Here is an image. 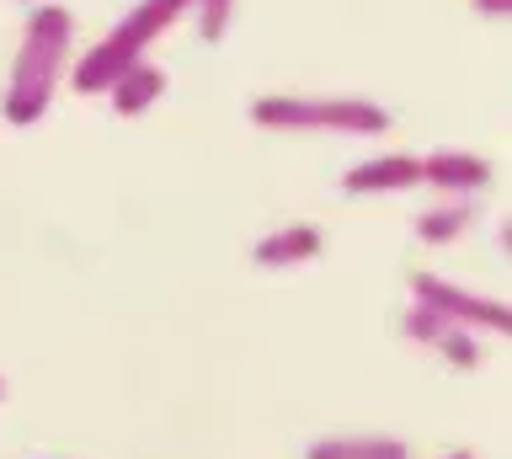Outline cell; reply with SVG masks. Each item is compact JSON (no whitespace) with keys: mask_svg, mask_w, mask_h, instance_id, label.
Listing matches in <instances>:
<instances>
[{"mask_svg":"<svg viewBox=\"0 0 512 459\" xmlns=\"http://www.w3.org/2000/svg\"><path fill=\"white\" fill-rule=\"evenodd\" d=\"M70 38H75V17L64 6H38L27 17L16 59H11L6 102H0L6 123L27 129V123H38L48 113V102L59 91V75H64V59H70Z\"/></svg>","mask_w":512,"mask_h":459,"instance_id":"1","label":"cell"},{"mask_svg":"<svg viewBox=\"0 0 512 459\" xmlns=\"http://www.w3.org/2000/svg\"><path fill=\"white\" fill-rule=\"evenodd\" d=\"M182 11H192V0H139V6L128 11V17L75 65V75H70L75 91H80V97H96V91H107L123 70H134L139 59L150 54V43L166 33V27L182 17Z\"/></svg>","mask_w":512,"mask_h":459,"instance_id":"2","label":"cell"},{"mask_svg":"<svg viewBox=\"0 0 512 459\" xmlns=\"http://www.w3.org/2000/svg\"><path fill=\"white\" fill-rule=\"evenodd\" d=\"M256 129H310V134H384L390 113L368 97H256Z\"/></svg>","mask_w":512,"mask_h":459,"instance_id":"3","label":"cell"},{"mask_svg":"<svg viewBox=\"0 0 512 459\" xmlns=\"http://www.w3.org/2000/svg\"><path fill=\"white\" fill-rule=\"evenodd\" d=\"M411 305L443 315L448 326H464V331H496V337L512 331V310L502 299H480V294L459 289V283H448V278H432V273L411 278Z\"/></svg>","mask_w":512,"mask_h":459,"instance_id":"4","label":"cell"},{"mask_svg":"<svg viewBox=\"0 0 512 459\" xmlns=\"http://www.w3.org/2000/svg\"><path fill=\"white\" fill-rule=\"evenodd\" d=\"M406 337L422 342V347H438V353L454 363V369H480L486 363V347H480V331H464V326H448L443 315H432L422 305L406 310Z\"/></svg>","mask_w":512,"mask_h":459,"instance_id":"5","label":"cell"},{"mask_svg":"<svg viewBox=\"0 0 512 459\" xmlns=\"http://www.w3.org/2000/svg\"><path fill=\"white\" fill-rule=\"evenodd\" d=\"M347 193H406V187H422V155H400V150H384L363 166H347L342 177Z\"/></svg>","mask_w":512,"mask_h":459,"instance_id":"6","label":"cell"},{"mask_svg":"<svg viewBox=\"0 0 512 459\" xmlns=\"http://www.w3.org/2000/svg\"><path fill=\"white\" fill-rule=\"evenodd\" d=\"M422 182L438 187V193H454V198H475L491 187V161L464 155V150H438L422 161Z\"/></svg>","mask_w":512,"mask_h":459,"instance_id":"7","label":"cell"},{"mask_svg":"<svg viewBox=\"0 0 512 459\" xmlns=\"http://www.w3.org/2000/svg\"><path fill=\"white\" fill-rule=\"evenodd\" d=\"M320 251H326V235L315 225H283L251 246V262L256 267H299V262L320 257Z\"/></svg>","mask_w":512,"mask_h":459,"instance_id":"8","label":"cell"},{"mask_svg":"<svg viewBox=\"0 0 512 459\" xmlns=\"http://www.w3.org/2000/svg\"><path fill=\"white\" fill-rule=\"evenodd\" d=\"M160 91H166V70L150 65V59H139L134 70H123L118 81L107 86V97H112V107H118V118H139L160 102Z\"/></svg>","mask_w":512,"mask_h":459,"instance_id":"9","label":"cell"},{"mask_svg":"<svg viewBox=\"0 0 512 459\" xmlns=\"http://www.w3.org/2000/svg\"><path fill=\"white\" fill-rule=\"evenodd\" d=\"M304 459H411L406 438H384V433H358V438H320L304 449Z\"/></svg>","mask_w":512,"mask_h":459,"instance_id":"10","label":"cell"},{"mask_svg":"<svg viewBox=\"0 0 512 459\" xmlns=\"http://www.w3.org/2000/svg\"><path fill=\"white\" fill-rule=\"evenodd\" d=\"M470 225H475V203L470 198H454V203H438V209L416 214V241L448 246V241H459Z\"/></svg>","mask_w":512,"mask_h":459,"instance_id":"11","label":"cell"},{"mask_svg":"<svg viewBox=\"0 0 512 459\" xmlns=\"http://www.w3.org/2000/svg\"><path fill=\"white\" fill-rule=\"evenodd\" d=\"M230 6L235 0H192V17H198V38L203 43H219L230 33Z\"/></svg>","mask_w":512,"mask_h":459,"instance_id":"12","label":"cell"},{"mask_svg":"<svg viewBox=\"0 0 512 459\" xmlns=\"http://www.w3.org/2000/svg\"><path fill=\"white\" fill-rule=\"evenodd\" d=\"M475 11H480V17H491V22H502L512 11V0H475Z\"/></svg>","mask_w":512,"mask_h":459,"instance_id":"13","label":"cell"},{"mask_svg":"<svg viewBox=\"0 0 512 459\" xmlns=\"http://www.w3.org/2000/svg\"><path fill=\"white\" fill-rule=\"evenodd\" d=\"M443 459H475V454H470V449H448Z\"/></svg>","mask_w":512,"mask_h":459,"instance_id":"14","label":"cell"},{"mask_svg":"<svg viewBox=\"0 0 512 459\" xmlns=\"http://www.w3.org/2000/svg\"><path fill=\"white\" fill-rule=\"evenodd\" d=\"M0 395H6V379H0Z\"/></svg>","mask_w":512,"mask_h":459,"instance_id":"15","label":"cell"}]
</instances>
